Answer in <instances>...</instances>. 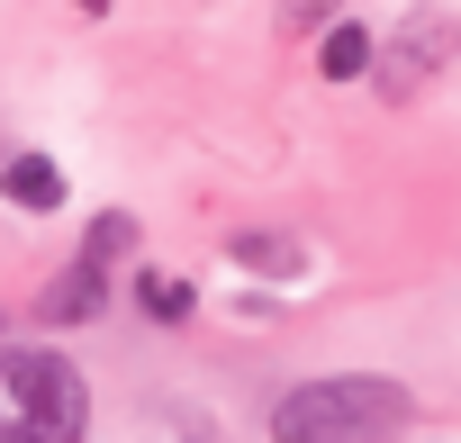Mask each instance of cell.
Segmentation results:
<instances>
[{
  "label": "cell",
  "instance_id": "obj_1",
  "mask_svg": "<svg viewBox=\"0 0 461 443\" xmlns=\"http://www.w3.org/2000/svg\"><path fill=\"white\" fill-rule=\"evenodd\" d=\"M407 389L398 380H371V371H344V380H308L272 407V443H398L407 425Z\"/></svg>",
  "mask_w": 461,
  "mask_h": 443
},
{
  "label": "cell",
  "instance_id": "obj_2",
  "mask_svg": "<svg viewBox=\"0 0 461 443\" xmlns=\"http://www.w3.org/2000/svg\"><path fill=\"white\" fill-rule=\"evenodd\" d=\"M91 389L55 344H0V443H82Z\"/></svg>",
  "mask_w": 461,
  "mask_h": 443
},
{
  "label": "cell",
  "instance_id": "obj_3",
  "mask_svg": "<svg viewBox=\"0 0 461 443\" xmlns=\"http://www.w3.org/2000/svg\"><path fill=\"white\" fill-rule=\"evenodd\" d=\"M452 37H461V28H452L443 10H416L389 46H371V82H380V100H416V91L434 82V64L452 55Z\"/></svg>",
  "mask_w": 461,
  "mask_h": 443
},
{
  "label": "cell",
  "instance_id": "obj_4",
  "mask_svg": "<svg viewBox=\"0 0 461 443\" xmlns=\"http://www.w3.org/2000/svg\"><path fill=\"white\" fill-rule=\"evenodd\" d=\"M100 308H109V272H100V263L55 272V281H46V299H37V317H46V326H82V317H100Z\"/></svg>",
  "mask_w": 461,
  "mask_h": 443
},
{
  "label": "cell",
  "instance_id": "obj_5",
  "mask_svg": "<svg viewBox=\"0 0 461 443\" xmlns=\"http://www.w3.org/2000/svg\"><path fill=\"white\" fill-rule=\"evenodd\" d=\"M0 199H19V208H64V172L46 163V154H10V163H0Z\"/></svg>",
  "mask_w": 461,
  "mask_h": 443
},
{
  "label": "cell",
  "instance_id": "obj_6",
  "mask_svg": "<svg viewBox=\"0 0 461 443\" xmlns=\"http://www.w3.org/2000/svg\"><path fill=\"white\" fill-rule=\"evenodd\" d=\"M371 46H380V37H371L362 19H344V28H326V46H317V73H326V82H362V73H371Z\"/></svg>",
  "mask_w": 461,
  "mask_h": 443
},
{
  "label": "cell",
  "instance_id": "obj_7",
  "mask_svg": "<svg viewBox=\"0 0 461 443\" xmlns=\"http://www.w3.org/2000/svg\"><path fill=\"white\" fill-rule=\"evenodd\" d=\"M226 254H236L245 272H263V281H299V272H308V254H299L290 236H236Z\"/></svg>",
  "mask_w": 461,
  "mask_h": 443
},
{
  "label": "cell",
  "instance_id": "obj_8",
  "mask_svg": "<svg viewBox=\"0 0 461 443\" xmlns=\"http://www.w3.org/2000/svg\"><path fill=\"white\" fill-rule=\"evenodd\" d=\"M127 254H136V217H127V208H100V217H91V236H82V263L118 272Z\"/></svg>",
  "mask_w": 461,
  "mask_h": 443
},
{
  "label": "cell",
  "instance_id": "obj_9",
  "mask_svg": "<svg viewBox=\"0 0 461 443\" xmlns=\"http://www.w3.org/2000/svg\"><path fill=\"white\" fill-rule=\"evenodd\" d=\"M136 308H145V317H172V326H181V317L199 308V290H190L181 272H145V281H136Z\"/></svg>",
  "mask_w": 461,
  "mask_h": 443
},
{
  "label": "cell",
  "instance_id": "obj_10",
  "mask_svg": "<svg viewBox=\"0 0 461 443\" xmlns=\"http://www.w3.org/2000/svg\"><path fill=\"white\" fill-rule=\"evenodd\" d=\"M317 10H326V0H290V28H299V19H317Z\"/></svg>",
  "mask_w": 461,
  "mask_h": 443
},
{
  "label": "cell",
  "instance_id": "obj_11",
  "mask_svg": "<svg viewBox=\"0 0 461 443\" xmlns=\"http://www.w3.org/2000/svg\"><path fill=\"white\" fill-rule=\"evenodd\" d=\"M82 10H109V0H82Z\"/></svg>",
  "mask_w": 461,
  "mask_h": 443
}]
</instances>
